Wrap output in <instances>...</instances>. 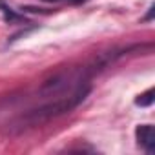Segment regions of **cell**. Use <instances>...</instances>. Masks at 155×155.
<instances>
[{
  "label": "cell",
  "instance_id": "obj_1",
  "mask_svg": "<svg viewBox=\"0 0 155 155\" xmlns=\"http://www.w3.org/2000/svg\"><path fill=\"white\" fill-rule=\"evenodd\" d=\"M91 91V84H84L81 88L73 90L71 93L60 95V97H53V99H42L37 106L22 111L20 115H17L11 122H9V131H26L37 126H42L53 119H58L69 111H73L79 104H82L86 101V97Z\"/></svg>",
  "mask_w": 155,
  "mask_h": 155
},
{
  "label": "cell",
  "instance_id": "obj_3",
  "mask_svg": "<svg viewBox=\"0 0 155 155\" xmlns=\"http://www.w3.org/2000/svg\"><path fill=\"white\" fill-rule=\"evenodd\" d=\"M153 95H155V91H153V88H150V90H146L144 93H140L135 99V104H139V106H151L153 104Z\"/></svg>",
  "mask_w": 155,
  "mask_h": 155
},
{
  "label": "cell",
  "instance_id": "obj_2",
  "mask_svg": "<svg viewBox=\"0 0 155 155\" xmlns=\"http://www.w3.org/2000/svg\"><path fill=\"white\" fill-rule=\"evenodd\" d=\"M135 137H137L139 146L146 153H153L155 151V135H153V126L151 124H140V126H137Z\"/></svg>",
  "mask_w": 155,
  "mask_h": 155
},
{
  "label": "cell",
  "instance_id": "obj_4",
  "mask_svg": "<svg viewBox=\"0 0 155 155\" xmlns=\"http://www.w3.org/2000/svg\"><path fill=\"white\" fill-rule=\"evenodd\" d=\"M44 2H69V4H81L84 0H44Z\"/></svg>",
  "mask_w": 155,
  "mask_h": 155
}]
</instances>
